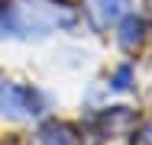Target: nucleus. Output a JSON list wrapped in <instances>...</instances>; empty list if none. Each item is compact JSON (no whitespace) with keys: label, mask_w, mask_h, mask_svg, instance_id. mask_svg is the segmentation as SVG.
Listing matches in <instances>:
<instances>
[{"label":"nucleus","mask_w":152,"mask_h":145,"mask_svg":"<svg viewBox=\"0 0 152 145\" xmlns=\"http://www.w3.org/2000/svg\"><path fill=\"white\" fill-rule=\"evenodd\" d=\"M75 10L58 0H16L10 13H0V36H29L58 26H75Z\"/></svg>","instance_id":"nucleus-1"},{"label":"nucleus","mask_w":152,"mask_h":145,"mask_svg":"<svg viewBox=\"0 0 152 145\" xmlns=\"http://www.w3.org/2000/svg\"><path fill=\"white\" fill-rule=\"evenodd\" d=\"M42 113V100L32 87L23 84H3L0 87V116L7 119H32Z\"/></svg>","instance_id":"nucleus-2"},{"label":"nucleus","mask_w":152,"mask_h":145,"mask_svg":"<svg viewBox=\"0 0 152 145\" xmlns=\"http://www.w3.org/2000/svg\"><path fill=\"white\" fill-rule=\"evenodd\" d=\"M129 10V0H88L84 13L97 29H110L113 23H120Z\"/></svg>","instance_id":"nucleus-3"},{"label":"nucleus","mask_w":152,"mask_h":145,"mask_svg":"<svg viewBox=\"0 0 152 145\" xmlns=\"http://www.w3.org/2000/svg\"><path fill=\"white\" fill-rule=\"evenodd\" d=\"M29 145H81V136L68 123H45V126L36 129Z\"/></svg>","instance_id":"nucleus-4"},{"label":"nucleus","mask_w":152,"mask_h":145,"mask_svg":"<svg viewBox=\"0 0 152 145\" xmlns=\"http://www.w3.org/2000/svg\"><path fill=\"white\" fill-rule=\"evenodd\" d=\"M133 110H126V107H113V110H107V113L100 116V129H104V136H126L129 132V126H133Z\"/></svg>","instance_id":"nucleus-5"},{"label":"nucleus","mask_w":152,"mask_h":145,"mask_svg":"<svg viewBox=\"0 0 152 145\" xmlns=\"http://www.w3.org/2000/svg\"><path fill=\"white\" fill-rule=\"evenodd\" d=\"M142 20H136V16H123V26H120V45L126 52H133L139 42H142Z\"/></svg>","instance_id":"nucleus-6"},{"label":"nucleus","mask_w":152,"mask_h":145,"mask_svg":"<svg viewBox=\"0 0 152 145\" xmlns=\"http://www.w3.org/2000/svg\"><path fill=\"white\" fill-rule=\"evenodd\" d=\"M129 81H133V68H129V65H120V68L113 71V78H110V84L117 87V90H126Z\"/></svg>","instance_id":"nucleus-7"},{"label":"nucleus","mask_w":152,"mask_h":145,"mask_svg":"<svg viewBox=\"0 0 152 145\" xmlns=\"http://www.w3.org/2000/svg\"><path fill=\"white\" fill-rule=\"evenodd\" d=\"M136 145H152V123H146V126L139 129V136H136Z\"/></svg>","instance_id":"nucleus-8"}]
</instances>
